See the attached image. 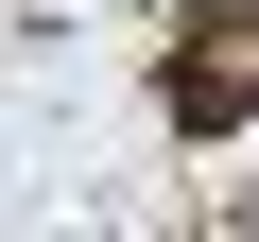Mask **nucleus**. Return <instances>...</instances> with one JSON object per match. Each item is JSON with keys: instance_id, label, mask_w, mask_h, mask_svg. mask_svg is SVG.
Here are the masks:
<instances>
[{"instance_id": "nucleus-1", "label": "nucleus", "mask_w": 259, "mask_h": 242, "mask_svg": "<svg viewBox=\"0 0 259 242\" xmlns=\"http://www.w3.org/2000/svg\"><path fill=\"white\" fill-rule=\"evenodd\" d=\"M156 104L190 121V139H242V121H259V0H225V18H190L156 52Z\"/></svg>"}]
</instances>
